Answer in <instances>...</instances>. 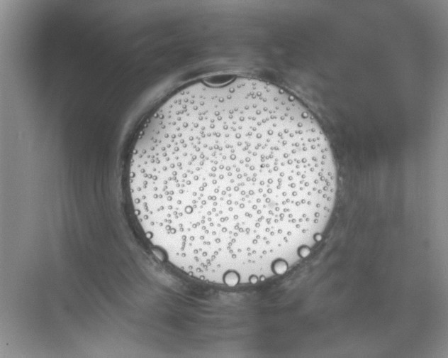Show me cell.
Masks as SVG:
<instances>
[{
	"label": "cell",
	"mask_w": 448,
	"mask_h": 358,
	"mask_svg": "<svg viewBox=\"0 0 448 358\" xmlns=\"http://www.w3.org/2000/svg\"><path fill=\"white\" fill-rule=\"evenodd\" d=\"M135 215L173 266L253 283L320 239L337 192L332 153L294 97L249 78L197 82L149 119L129 170Z\"/></svg>",
	"instance_id": "cell-1"
}]
</instances>
